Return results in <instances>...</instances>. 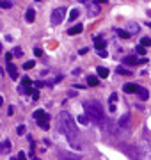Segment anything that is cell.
I'll return each mask as SVG.
<instances>
[{"instance_id":"6da1fadb","label":"cell","mask_w":151,"mask_h":160,"mask_svg":"<svg viewBox=\"0 0 151 160\" xmlns=\"http://www.w3.org/2000/svg\"><path fill=\"white\" fill-rule=\"evenodd\" d=\"M57 126H59V130H61L62 134H66V135H68V139H69V142H71L73 146L80 148V146H78V142H77L78 132H77V128H75V121H73V118H71V114H69V112L62 110V112L57 116Z\"/></svg>"},{"instance_id":"7a4b0ae2","label":"cell","mask_w":151,"mask_h":160,"mask_svg":"<svg viewBox=\"0 0 151 160\" xmlns=\"http://www.w3.org/2000/svg\"><path fill=\"white\" fill-rule=\"evenodd\" d=\"M84 109H85V116L89 121L96 123V125H103V109L98 102L94 100H89L84 103Z\"/></svg>"},{"instance_id":"3957f363","label":"cell","mask_w":151,"mask_h":160,"mask_svg":"<svg viewBox=\"0 0 151 160\" xmlns=\"http://www.w3.org/2000/svg\"><path fill=\"white\" fill-rule=\"evenodd\" d=\"M64 18H66V7H57V9L52 11L50 21H52V25H59V23L64 21Z\"/></svg>"},{"instance_id":"277c9868","label":"cell","mask_w":151,"mask_h":160,"mask_svg":"<svg viewBox=\"0 0 151 160\" xmlns=\"http://www.w3.org/2000/svg\"><path fill=\"white\" fill-rule=\"evenodd\" d=\"M123 62H125L126 66H132V64H146L148 59H137L135 55H128V57L123 59Z\"/></svg>"},{"instance_id":"5b68a950","label":"cell","mask_w":151,"mask_h":160,"mask_svg":"<svg viewBox=\"0 0 151 160\" xmlns=\"http://www.w3.org/2000/svg\"><path fill=\"white\" fill-rule=\"evenodd\" d=\"M59 159L61 160H78L80 155L77 153H69V151H59Z\"/></svg>"},{"instance_id":"8992f818","label":"cell","mask_w":151,"mask_h":160,"mask_svg":"<svg viewBox=\"0 0 151 160\" xmlns=\"http://www.w3.org/2000/svg\"><path fill=\"white\" fill-rule=\"evenodd\" d=\"M7 73H9V77H11L12 80L18 78V69H16V66H14L12 62H7Z\"/></svg>"},{"instance_id":"52a82bcc","label":"cell","mask_w":151,"mask_h":160,"mask_svg":"<svg viewBox=\"0 0 151 160\" xmlns=\"http://www.w3.org/2000/svg\"><path fill=\"white\" fill-rule=\"evenodd\" d=\"M94 48L96 50H105V39L101 36H96L94 37Z\"/></svg>"},{"instance_id":"ba28073f","label":"cell","mask_w":151,"mask_h":160,"mask_svg":"<svg viewBox=\"0 0 151 160\" xmlns=\"http://www.w3.org/2000/svg\"><path fill=\"white\" fill-rule=\"evenodd\" d=\"M32 116H34V119H36V121H41V119H48V114H46V112H44L43 109H37V110H36V112H34Z\"/></svg>"},{"instance_id":"9c48e42d","label":"cell","mask_w":151,"mask_h":160,"mask_svg":"<svg viewBox=\"0 0 151 160\" xmlns=\"http://www.w3.org/2000/svg\"><path fill=\"white\" fill-rule=\"evenodd\" d=\"M25 20H27L28 23H32V21L36 20V11H34L32 7H28V9H27V12H25Z\"/></svg>"},{"instance_id":"30bf717a","label":"cell","mask_w":151,"mask_h":160,"mask_svg":"<svg viewBox=\"0 0 151 160\" xmlns=\"http://www.w3.org/2000/svg\"><path fill=\"white\" fill-rule=\"evenodd\" d=\"M128 123H130V114H123V116H121V119L117 121V125H119L121 128H126V126H128Z\"/></svg>"},{"instance_id":"8fae6325","label":"cell","mask_w":151,"mask_h":160,"mask_svg":"<svg viewBox=\"0 0 151 160\" xmlns=\"http://www.w3.org/2000/svg\"><path fill=\"white\" fill-rule=\"evenodd\" d=\"M125 93H137L139 91V85H135V84H125Z\"/></svg>"},{"instance_id":"7c38bea8","label":"cell","mask_w":151,"mask_h":160,"mask_svg":"<svg viewBox=\"0 0 151 160\" xmlns=\"http://www.w3.org/2000/svg\"><path fill=\"white\" fill-rule=\"evenodd\" d=\"M137 94H139V98H141V100H148V98H150V91H148V89H144V87H139Z\"/></svg>"},{"instance_id":"4fadbf2b","label":"cell","mask_w":151,"mask_h":160,"mask_svg":"<svg viewBox=\"0 0 151 160\" xmlns=\"http://www.w3.org/2000/svg\"><path fill=\"white\" fill-rule=\"evenodd\" d=\"M82 30H84L82 25H75V27H71V28L68 30V34H69V36H75V34H80Z\"/></svg>"},{"instance_id":"5bb4252c","label":"cell","mask_w":151,"mask_h":160,"mask_svg":"<svg viewBox=\"0 0 151 160\" xmlns=\"http://www.w3.org/2000/svg\"><path fill=\"white\" fill-rule=\"evenodd\" d=\"M116 32H117V36H119V37H123V39H130V37H132V34H130L128 30H123V28H116Z\"/></svg>"},{"instance_id":"9a60e30c","label":"cell","mask_w":151,"mask_h":160,"mask_svg":"<svg viewBox=\"0 0 151 160\" xmlns=\"http://www.w3.org/2000/svg\"><path fill=\"white\" fill-rule=\"evenodd\" d=\"M96 71H98V77H101V78H107V77H109V69L103 68V66H98Z\"/></svg>"},{"instance_id":"2e32d148","label":"cell","mask_w":151,"mask_h":160,"mask_svg":"<svg viewBox=\"0 0 151 160\" xmlns=\"http://www.w3.org/2000/svg\"><path fill=\"white\" fill-rule=\"evenodd\" d=\"M139 30H141V27H139L137 23H128V32H130V34H137Z\"/></svg>"},{"instance_id":"e0dca14e","label":"cell","mask_w":151,"mask_h":160,"mask_svg":"<svg viewBox=\"0 0 151 160\" xmlns=\"http://www.w3.org/2000/svg\"><path fill=\"white\" fill-rule=\"evenodd\" d=\"M98 82H100V80H98L96 75H89V78H87V84H89V85H98Z\"/></svg>"},{"instance_id":"ac0fdd59","label":"cell","mask_w":151,"mask_h":160,"mask_svg":"<svg viewBox=\"0 0 151 160\" xmlns=\"http://www.w3.org/2000/svg\"><path fill=\"white\" fill-rule=\"evenodd\" d=\"M78 16H80V11H78V9H71V12H69V20H71V21H75Z\"/></svg>"},{"instance_id":"d6986e66","label":"cell","mask_w":151,"mask_h":160,"mask_svg":"<svg viewBox=\"0 0 151 160\" xmlns=\"http://www.w3.org/2000/svg\"><path fill=\"white\" fill-rule=\"evenodd\" d=\"M27 94H30L32 100H37V98H39V91H37V89H32V87H28V93H27Z\"/></svg>"},{"instance_id":"ffe728a7","label":"cell","mask_w":151,"mask_h":160,"mask_svg":"<svg viewBox=\"0 0 151 160\" xmlns=\"http://www.w3.org/2000/svg\"><path fill=\"white\" fill-rule=\"evenodd\" d=\"M37 125H39V128H41V130H48V128H50L48 119H41V121H37Z\"/></svg>"},{"instance_id":"44dd1931","label":"cell","mask_w":151,"mask_h":160,"mask_svg":"<svg viewBox=\"0 0 151 160\" xmlns=\"http://www.w3.org/2000/svg\"><path fill=\"white\" fill-rule=\"evenodd\" d=\"M9 148H11V142H9V141H4V142H2V153H7Z\"/></svg>"},{"instance_id":"7402d4cb","label":"cell","mask_w":151,"mask_h":160,"mask_svg":"<svg viewBox=\"0 0 151 160\" xmlns=\"http://www.w3.org/2000/svg\"><path fill=\"white\" fill-rule=\"evenodd\" d=\"M117 73H119V75H126V77L132 75V71H130V69H125V68H117Z\"/></svg>"},{"instance_id":"603a6c76","label":"cell","mask_w":151,"mask_h":160,"mask_svg":"<svg viewBox=\"0 0 151 160\" xmlns=\"http://www.w3.org/2000/svg\"><path fill=\"white\" fill-rule=\"evenodd\" d=\"M34 66H36V62H34V61H27V62L23 64V68H25V69H32Z\"/></svg>"},{"instance_id":"cb8c5ba5","label":"cell","mask_w":151,"mask_h":160,"mask_svg":"<svg viewBox=\"0 0 151 160\" xmlns=\"http://www.w3.org/2000/svg\"><path fill=\"white\" fill-rule=\"evenodd\" d=\"M141 45H142V46H151V39L150 37H142V39H141Z\"/></svg>"},{"instance_id":"d4e9b609","label":"cell","mask_w":151,"mask_h":160,"mask_svg":"<svg viewBox=\"0 0 151 160\" xmlns=\"http://www.w3.org/2000/svg\"><path fill=\"white\" fill-rule=\"evenodd\" d=\"M135 52H137V53H139V55H144V53H146V48H144V46H142V45H139V46H137V48H135Z\"/></svg>"},{"instance_id":"484cf974","label":"cell","mask_w":151,"mask_h":160,"mask_svg":"<svg viewBox=\"0 0 151 160\" xmlns=\"http://www.w3.org/2000/svg\"><path fill=\"white\" fill-rule=\"evenodd\" d=\"M77 121H78V123H82V125H87V121H89V119H87V116H78V118H77Z\"/></svg>"},{"instance_id":"4316f807","label":"cell","mask_w":151,"mask_h":160,"mask_svg":"<svg viewBox=\"0 0 151 160\" xmlns=\"http://www.w3.org/2000/svg\"><path fill=\"white\" fill-rule=\"evenodd\" d=\"M12 55H14V57H21V55H23L21 48H14V50H12Z\"/></svg>"},{"instance_id":"83f0119b","label":"cell","mask_w":151,"mask_h":160,"mask_svg":"<svg viewBox=\"0 0 151 160\" xmlns=\"http://www.w3.org/2000/svg\"><path fill=\"white\" fill-rule=\"evenodd\" d=\"M116 102H117V93H112L109 98V103H116Z\"/></svg>"},{"instance_id":"f1b7e54d","label":"cell","mask_w":151,"mask_h":160,"mask_svg":"<svg viewBox=\"0 0 151 160\" xmlns=\"http://www.w3.org/2000/svg\"><path fill=\"white\" fill-rule=\"evenodd\" d=\"M89 9H91V11H89L91 14H98V12H100V9H98V5H91Z\"/></svg>"},{"instance_id":"f546056e","label":"cell","mask_w":151,"mask_h":160,"mask_svg":"<svg viewBox=\"0 0 151 160\" xmlns=\"http://www.w3.org/2000/svg\"><path fill=\"white\" fill-rule=\"evenodd\" d=\"M21 84H23V85H30V84H32V80H30L28 77H23V78H21Z\"/></svg>"},{"instance_id":"4dcf8cb0","label":"cell","mask_w":151,"mask_h":160,"mask_svg":"<svg viewBox=\"0 0 151 160\" xmlns=\"http://www.w3.org/2000/svg\"><path fill=\"white\" fill-rule=\"evenodd\" d=\"M0 7H2V9H9V7H11V4H9V2H4V0H2V2H0Z\"/></svg>"},{"instance_id":"1f68e13d","label":"cell","mask_w":151,"mask_h":160,"mask_svg":"<svg viewBox=\"0 0 151 160\" xmlns=\"http://www.w3.org/2000/svg\"><path fill=\"white\" fill-rule=\"evenodd\" d=\"M34 55H36V57H41V55H43V50H41V48H36V50H34Z\"/></svg>"},{"instance_id":"d6a6232c","label":"cell","mask_w":151,"mask_h":160,"mask_svg":"<svg viewBox=\"0 0 151 160\" xmlns=\"http://www.w3.org/2000/svg\"><path fill=\"white\" fill-rule=\"evenodd\" d=\"M98 55H100V57H103V59H105V57H107V55H109V53H107V52H105V50H98Z\"/></svg>"},{"instance_id":"836d02e7","label":"cell","mask_w":151,"mask_h":160,"mask_svg":"<svg viewBox=\"0 0 151 160\" xmlns=\"http://www.w3.org/2000/svg\"><path fill=\"white\" fill-rule=\"evenodd\" d=\"M18 134H20V135H21V134H25V126H23V125H20V126H18Z\"/></svg>"},{"instance_id":"e575fe53","label":"cell","mask_w":151,"mask_h":160,"mask_svg":"<svg viewBox=\"0 0 151 160\" xmlns=\"http://www.w3.org/2000/svg\"><path fill=\"white\" fill-rule=\"evenodd\" d=\"M18 160H27V159H25V153H23V151H20V153H18Z\"/></svg>"},{"instance_id":"d590c367","label":"cell","mask_w":151,"mask_h":160,"mask_svg":"<svg viewBox=\"0 0 151 160\" xmlns=\"http://www.w3.org/2000/svg\"><path fill=\"white\" fill-rule=\"evenodd\" d=\"M11 59H12V53H5V61L11 62Z\"/></svg>"},{"instance_id":"8d00e7d4","label":"cell","mask_w":151,"mask_h":160,"mask_svg":"<svg viewBox=\"0 0 151 160\" xmlns=\"http://www.w3.org/2000/svg\"><path fill=\"white\" fill-rule=\"evenodd\" d=\"M43 85H44V82H41V80L36 82V87H43Z\"/></svg>"},{"instance_id":"74e56055","label":"cell","mask_w":151,"mask_h":160,"mask_svg":"<svg viewBox=\"0 0 151 160\" xmlns=\"http://www.w3.org/2000/svg\"><path fill=\"white\" fill-rule=\"evenodd\" d=\"M109 110H110V112H114V110H116V103H110V107H109Z\"/></svg>"},{"instance_id":"f35d334b","label":"cell","mask_w":151,"mask_h":160,"mask_svg":"<svg viewBox=\"0 0 151 160\" xmlns=\"http://www.w3.org/2000/svg\"><path fill=\"white\" fill-rule=\"evenodd\" d=\"M103 2H107V0H96V4H103Z\"/></svg>"},{"instance_id":"ab89813d","label":"cell","mask_w":151,"mask_h":160,"mask_svg":"<svg viewBox=\"0 0 151 160\" xmlns=\"http://www.w3.org/2000/svg\"><path fill=\"white\" fill-rule=\"evenodd\" d=\"M146 25H148V27H151V21H150V23H146Z\"/></svg>"},{"instance_id":"60d3db41","label":"cell","mask_w":151,"mask_h":160,"mask_svg":"<svg viewBox=\"0 0 151 160\" xmlns=\"http://www.w3.org/2000/svg\"><path fill=\"white\" fill-rule=\"evenodd\" d=\"M32 160H39V159H36V157H32Z\"/></svg>"},{"instance_id":"b9f144b4","label":"cell","mask_w":151,"mask_h":160,"mask_svg":"<svg viewBox=\"0 0 151 160\" xmlns=\"http://www.w3.org/2000/svg\"><path fill=\"white\" fill-rule=\"evenodd\" d=\"M11 160H18V159H11Z\"/></svg>"},{"instance_id":"7bdbcfd3","label":"cell","mask_w":151,"mask_h":160,"mask_svg":"<svg viewBox=\"0 0 151 160\" xmlns=\"http://www.w3.org/2000/svg\"><path fill=\"white\" fill-rule=\"evenodd\" d=\"M37 2H41V0H37Z\"/></svg>"},{"instance_id":"ee69618b","label":"cell","mask_w":151,"mask_h":160,"mask_svg":"<svg viewBox=\"0 0 151 160\" xmlns=\"http://www.w3.org/2000/svg\"><path fill=\"white\" fill-rule=\"evenodd\" d=\"M80 2H84V0H80Z\"/></svg>"}]
</instances>
